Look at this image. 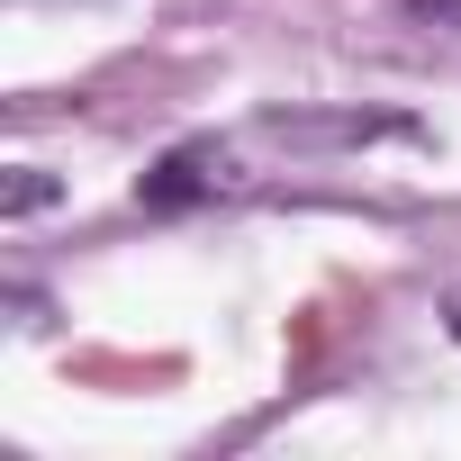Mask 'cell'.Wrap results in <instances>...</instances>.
<instances>
[{"mask_svg": "<svg viewBox=\"0 0 461 461\" xmlns=\"http://www.w3.org/2000/svg\"><path fill=\"white\" fill-rule=\"evenodd\" d=\"M217 172H226V163H217V145H172V154L136 181V199H145L154 217H172V208H190L199 190H217Z\"/></svg>", "mask_w": 461, "mask_h": 461, "instance_id": "1", "label": "cell"}, {"mask_svg": "<svg viewBox=\"0 0 461 461\" xmlns=\"http://www.w3.org/2000/svg\"><path fill=\"white\" fill-rule=\"evenodd\" d=\"M55 190H64L55 172H19V181H10V199H0V217H37V208H55Z\"/></svg>", "mask_w": 461, "mask_h": 461, "instance_id": "2", "label": "cell"}, {"mask_svg": "<svg viewBox=\"0 0 461 461\" xmlns=\"http://www.w3.org/2000/svg\"><path fill=\"white\" fill-rule=\"evenodd\" d=\"M407 10H416V19H452V28H461V0H407Z\"/></svg>", "mask_w": 461, "mask_h": 461, "instance_id": "3", "label": "cell"}, {"mask_svg": "<svg viewBox=\"0 0 461 461\" xmlns=\"http://www.w3.org/2000/svg\"><path fill=\"white\" fill-rule=\"evenodd\" d=\"M452 326H461V317H452Z\"/></svg>", "mask_w": 461, "mask_h": 461, "instance_id": "4", "label": "cell"}]
</instances>
